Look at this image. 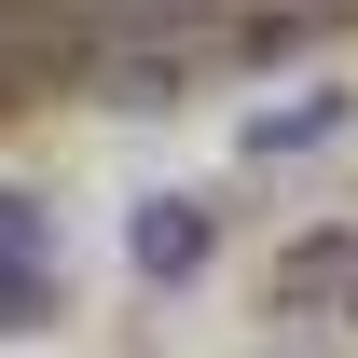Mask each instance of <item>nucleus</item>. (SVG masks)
Masks as SVG:
<instances>
[{
	"mask_svg": "<svg viewBox=\"0 0 358 358\" xmlns=\"http://www.w3.org/2000/svg\"><path fill=\"white\" fill-rule=\"evenodd\" d=\"M0 358H358V42L0 138Z\"/></svg>",
	"mask_w": 358,
	"mask_h": 358,
	"instance_id": "nucleus-1",
	"label": "nucleus"
}]
</instances>
